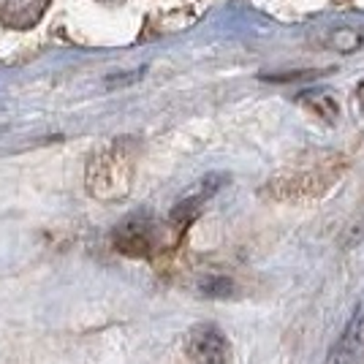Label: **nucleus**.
<instances>
[{
    "mask_svg": "<svg viewBox=\"0 0 364 364\" xmlns=\"http://www.w3.org/2000/svg\"><path fill=\"white\" fill-rule=\"evenodd\" d=\"M185 356L191 364H228L231 362V346L226 334L218 326H196L185 340Z\"/></svg>",
    "mask_w": 364,
    "mask_h": 364,
    "instance_id": "nucleus-1",
    "label": "nucleus"
},
{
    "mask_svg": "<svg viewBox=\"0 0 364 364\" xmlns=\"http://www.w3.org/2000/svg\"><path fill=\"white\" fill-rule=\"evenodd\" d=\"M128 177H131V155L122 144H114L112 150H107L92 166V185L98 193L101 188H107L104 193L117 196L128 188Z\"/></svg>",
    "mask_w": 364,
    "mask_h": 364,
    "instance_id": "nucleus-2",
    "label": "nucleus"
},
{
    "mask_svg": "<svg viewBox=\"0 0 364 364\" xmlns=\"http://www.w3.org/2000/svg\"><path fill=\"white\" fill-rule=\"evenodd\" d=\"M114 245L125 256H150L158 245V226L147 215H134L122 220L114 231Z\"/></svg>",
    "mask_w": 364,
    "mask_h": 364,
    "instance_id": "nucleus-3",
    "label": "nucleus"
},
{
    "mask_svg": "<svg viewBox=\"0 0 364 364\" xmlns=\"http://www.w3.org/2000/svg\"><path fill=\"white\" fill-rule=\"evenodd\" d=\"M49 0H0V19L11 28H31L44 14Z\"/></svg>",
    "mask_w": 364,
    "mask_h": 364,
    "instance_id": "nucleus-4",
    "label": "nucleus"
},
{
    "mask_svg": "<svg viewBox=\"0 0 364 364\" xmlns=\"http://www.w3.org/2000/svg\"><path fill=\"white\" fill-rule=\"evenodd\" d=\"M223 180H226L223 174H213V177L201 180V185H198L196 191H193L191 196H185V198L180 201V204L174 207V213H171V218H174L177 223H188V220H191V218H193V215H196L198 210L204 207V201H207V198L213 196L215 191H218V188L223 185Z\"/></svg>",
    "mask_w": 364,
    "mask_h": 364,
    "instance_id": "nucleus-5",
    "label": "nucleus"
},
{
    "mask_svg": "<svg viewBox=\"0 0 364 364\" xmlns=\"http://www.w3.org/2000/svg\"><path fill=\"white\" fill-rule=\"evenodd\" d=\"M359 332H362V313H353V318L343 329L340 340H334L326 364H350L353 353H356V346H359Z\"/></svg>",
    "mask_w": 364,
    "mask_h": 364,
    "instance_id": "nucleus-6",
    "label": "nucleus"
},
{
    "mask_svg": "<svg viewBox=\"0 0 364 364\" xmlns=\"http://www.w3.org/2000/svg\"><path fill=\"white\" fill-rule=\"evenodd\" d=\"M356 101H359V109H362V114H364V85L356 90Z\"/></svg>",
    "mask_w": 364,
    "mask_h": 364,
    "instance_id": "nucleus-7",
    "label": "nucleus"
},
{
    "mask_svg": "<svg viewBox=\"0 0 364 364\" xmlns=\"http://www.w3.org/2000/svg\"><path fill=\"white\" fill-rule=\"evenodd\" d=\"M104 3H120V0H104Z\"/></svg>",
    "mask_w": 364,
    "mask_h": 364,
    "instance_id": "nucleus-8",
    "label": "nucleus"
}]
</instances>
